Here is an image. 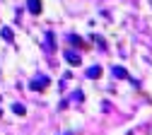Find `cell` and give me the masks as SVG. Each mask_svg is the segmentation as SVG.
<instances>
[{
	"instance_id": "1",
	"label": "cell",
	"mask_w": 152,
	"mask_h": 135,
	"mask_svg": "<svg viewBox=\"0 0 152 135\" xmlns=\"http://www.w3.org/2000/svg\"><path fill=\"white\" fill-rule=\"evenodd\" d=\"M48 82H51V80H48L46 75H36L34 80H31V89H36V92H41V89H46V87H48Z\"/></svg>"
},
{
	"instance_id": "2",
	"label": "cell",
	"mask_w": 152,
	"mask_h": 135,
	"mask_svg": "<svg viewBox=\"0 0 152 135\" xmlns=\"http://www.w3.org/2000/svg\"><path fill=\"white\" fill-rule=\"evenodd\" d=\"M63 55H65V61L70 63V65H80V53H75V51H63Z\"/></svg>"
},
{
	"instance_id": "3",
	"label": "cell",
	"mask_w": 152,
	"mask_h": 135,
	"mask_svg": "<svg viewBox=\"0 0 152 135\" xmlns=\"http://www.w3.org/2000/svg\"><path fill=\"white\" fill-rule=\"evenodd\" d=\"M27 7H29V12H31V15H39V12L44 10L41 0H27Z\"/></svg>"
},
{
	"instance_id": "4",
	"label": "cell",
	"mask_w": 152,
	"mask_h": 135,
	"mask_svg": "<svg viewBox=\"0 0 152 135\" xmlns=\"http://www.w3.org/2000/svg\"><path fill=\"white\" fill-rule=\"evenodd\" d=\"M46 51H48V53L56 51V41H53V34H51V31L46 34Z\"/></svg>"
},
{
	"instance_id": "5",
	"label": "cell",
	"mask_w": 152,
	"mask_h": 135,
	"mask_svg": "<svg viewBox=\"0 0 152 135\" xmlns=\"http://www.w3.org/2000/svg\"><path fill=\"white\" fill-rule=\"evenodd\" d=\"M68 39H70V44H72V46H80V48H85V46H87V44H85V41H82V39H80V36H77V34H70V36H68Z\"/></svg>"
},
{
	"instance_id": "6",
	"label": "cell",
	"mask_w": 152,
	"mask_h": 135,
	"mask_svg": "<svg viewBox=\"0 0 152 135\" xmlns=\"http://www.w3.org/2000/svg\"><path fill=\"white\" fill-rule=\"evenodd\" d=\"M99 75H102V68H99V65H94V68L87 70V77H89V80H97Z\"/></svg>"
},
{
	"instance_id": "7",
	"label": "cell",
	"mask_w": 152,
	"mask_h": 135,
	"mask_svg": "<svg viewBox=\"0 0 152 135\" xmlns=\"http://www.w3.org/2000/svg\"><path fill=\"white\" fill-rule=\"evenodd\" d=\"M113 77H121V80H126V77H128V72H126V68H121V65H116V68H113Z\"/></svg>"
},
{
	"instance_id": "8",
	"label": "cell",
	"mask_w": 152,
	"mask_h": 135,
	"mask_svg": "<svg viewBox=\"0 0 152 135\" xmlns=\"http://www.w3.org/2000/svg\"><path fill=\"white\" fill-rule=\"evenodd\" d=\"M0 36H3L5 41H12V31H10L7 27H3V31H0Z\"/></svg>"
},
{
	"instance_id": "9",
	"label": "cell",
	"mask_w": 152,
	"mask_h": 135,
	"mask_svg": "<svg viewBox=\"0 0 152 135\" xmlns=\"http://www.w3.org/2000/svg\"><path fill=\"white\" fill-rule=\"evenodd\" d=\"M12 111H15V113H22V116H24V106H22V104H12Z\"/></svg>"
},
{
	"instance_id": "10",
	"label": "cell",
	"mask_w": 152,
	"mask_h": 135,
	"mask_svg": "<svg viewBox=\"0 0 152 135\" xmlns=\"http://www.w3.org/2000/svg\"><path fill=\"white\" fill-rule=\"evenodd\" d=\"M0 116H3V109H0Z\"/></svg>"
}]
</instances>
